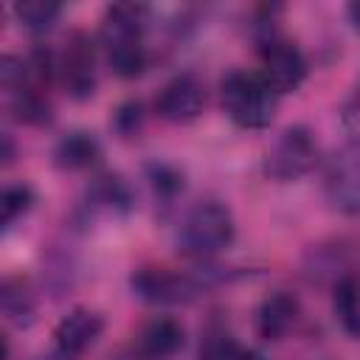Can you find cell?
<instances>
[{
	"instance_id": "obj_7",
	"label": "cell",
	"mask_w": 360,
	"mask_h": 360,
	"mask_svg": "<svg viewBox=\"0 0 360 360\" xmlns=\"http://www.w3.org/2000/svg\"><path fill=\"white\" fill-rule=\"evenodd\" d=\"M56 76L68 96L87 98L96 90V42L84 31L68 34L62 53L56 56Z\"/></svg>"
},
{
	"instance_id": "obj_5",
	"label": "cell",
	"mask_w": 360,
	"mask_h": 360,
	"mask_svg": "<svg viewBox=\"0 0 360 360\" xmlns=\"http://www.w3.org/2000/svg\"><path fill=\"white\" fill-rule=\"evenodd\" d=\"M205 287L202 276L169 270V267H141L132 276V290L149 304H188Z\"/></svg>"
},
{
	"instance_id": "obj_18",
	"label": "cell",
	"mask_w": 360,
	"mask_h": 360,
	"mask_svg": "<svg viewBox=\"0 0 360 360\" xmlns=\"http://www.w3.org/2000/svg\"><path fill=\"white\" fill-rule=\"evenodd\" d=\"M197 360H256V354L250 349H245L233 335H228V332H211L202 340Z\"/></svg>"
},
{
	"instance_id": "obj_24",
	"label": "cell",
	"mask_w": 360,
	"mask_h": 360,
	"mask_svg": "<svg viewBox=\"0 0 360 360\" xmlns=\"http://www.w3.org/2000/svg\"><path fill=\"white\" fill-rule=\"evenodd\" d=\"M3 160H6V163L11 160V135H8V132L3 135Z\"/></svg>"
},
{
	"instance_id": "obj_22",
	"label": "cell",
	"mask_w": 360,
	"mask_h": 360,
	"mask_svg": "<svg viewBox=\"0 0 360 360\" xmlns=\"http://www.w3.org/2000/svg\"><path fill=\"white\" fill-rule=\"evenodd\" d=\"M141 121H143V115H141V104L138 101H127L115 112V129L121 135H135L138 127H141Z\"/></svg>"
},
{
	"instance_id": "obj_21",
	"label": "cell",
	"mask_w": 360,
	"mask_h": 360,
	"mask_svg": "<svg viewBox=\"0 0 360 360\" xmlns=\"http://www.w3.org/2000/svg\"><path fill=\"white\" fill-rule=\"evenodd\" d=\"M149 183H152L155 194H160L166 200L183 191V174L169 163H152L149 166Z\"/></svg>"
},
{
	"instance_id": "obj_6",
	"label": "cell",
	"mask_w": 360,
	"mask_h": 360,
	"mask_svg": "<svg viewBox=\"0 0 360 360\" xmlns=\"http://www.w3.org/2000/svg\"><path fill=\"white\" fill-rule=\"evenodd\" d=\"M323 191L335 211L360 217V143H346L329 158Z\"/></svg>"
},
{
	"instance_id": "obj_2",
	"label": "cell",
	"mask_w": 360,
	"mask_h": 360,
	"mask_svg": "<svg viewBox=\"0 0 360 360\" xmlns=\"http://www.w3.org/2000/svg\"><path fill=\"white\" fill-rule=\"evenodd\" d=\"M219 101L225 115L242 127V129H264L270 127L276 107H278V93L262 79V73L253 70H231L225 73L219 84Z\"/></svg>"
},
{
	"instance_id": "obj_11",
	"label": "cell",
	"mask_w": 360,
	"mask_h": 360,
	"mask_svg": "<svg viewBox=\"0 0 360 360\" xmlns=\"http://www.w3.org/2000/svg\"><path fill=\"white\" fill-rule=\"evenodd\" d=\"M298 298L278 290V292H270L259 309H256V332L262 340H281L298 321Z\"/></svg>"
},
{
	"instance_id": "obj_4",
	"label": "cell",
	"mask_w": 360,
	"mask_h": 360,
	"mask_svg": "<svg viewBox=\"0 0 360 360\" xmlns=\"http://www.w3.org/2000/svg\"><path fill=\"white\" fill-rule=\"evenodd\" d=\"M318 163V143L307 127H287L264 155V174L290 183L309 174Z\"/></svg>"
},
{
	"instance_id": "obj_15",
	"label": "cell",
	"mask_w": 360,
	"mask_h": 360,
	"mask_svg": "<svg viewBox=\"0 0 360 360\" xmlns=\"http://www.w3.org/2000/svg\"><path fill=\"white\" fill-rule=\"evenodd\" d=\"M129 202H132V194L118 174H98L87 194V205L107 214H124L129 211Z\"/></svg>"
},
{
	"instance_id": "obj_3",
	"label": "cell",
	"mask_w": 360,
	"mask_h": 360,
	"mask_svg": "<svg viewBox=\"0 0 360 360\" xmlns=\"http://www.w3.org/2000/svg\"><path fill=\"white\" fill-rule=\"evenodd\" d=\"M233 236H236V222L231 208L219 200H200L183 217L177 231V245L186 256L211 259L219 250L231 248Z\"/></svg>"
},
{
	"instance_id": "obj_14",
	"label": "cell",
	"mask_w": 360,
	"mask_h": 360,
	"mask_svg": "<svg viewBox=\"0 0 360 360\" xmlns=\"http://www.w3.org/2000/svg\"><path fill=\"white\" fill-rule=\"evenodd\" d=\"M98 158H101V146L90 132H68L53 149V160L62 169H87Z\"/></svg>"
},
{
	"instance_id": "obj_9",
	"label": "cell",
	"mask_w": 360,
	"mask_h": 360,
	"mask_svg": "<svg viewBox=\"0 0 360 360\" xmlns=\"http://www.w3.org/2000/svg\"><path fill=\"white\" fill-rule=\"evenodd\" d=\"M202 104H205L202 82L197 76H191V73L174 76L155 96V112L163 121H172V124H188V121H194L202 112Z\"/></svg>"
},
{
	"instance_id": "obj_8",
	"label": "cell",
	"mask_w": 360,
	"mask_h": 360,
	"mask_svg": "<svg viewBox=\"0 0 360 360\" xmlns=\"http://www.w3.org/2000/svg\"><path fill=\"white\" fill-rule=\"evenodd\" d=\"M259 73L278 96L295 93L307 79V59L298 45L273 34L262 42V70Z\"/></svg>"
},
{
	"instance_id": "obj_23",
	"label": "cell",
	"mask_w": 360,
	"mask_h": 360,
	"mask_svg": "<svg viewBox=\"0 0 360 360\" xmlns=\"http://www.w3.org/2000/svg\"><path fill=\"white\" fill-rule=\"evenodd\" d=\"M349 20H352V25L360 31V0H354V3H349Z\"/></svg>"
},
{
	"instance_id": "obj_10",
	"label": "cell",
	"mask_w": 360,
	"mask_h": 360,
	"mask_svg": "<svg viewBox=\"0 0 360 360\" xmlns=\"http://www.w3.org/2000/svg\"><path fill=\"white\" fill-rule=\"evenodd\" d=\"M101 332H104V318L87 307H76L53 329L56 352L62 357H79L101 338Z\"/></svg>"
},
{
	"instance_id": "obj_16",
	"label": "cell",
	"mask_w": 360,
	"mask_h": 360,
	"mask_svg": "<svg viewBox=\"0 0 360 360\" xmlns=\"http://www.w3.org/2000/svg\"><path fill=\"white\" fill-rule=\"evenodd\" d=\"M0 301H3V312H6L8 321H14L17 326H28L31 323V318H34V295L20 278H6L3 281Z\"/></svg>"
},
{
	"instance_id": "obj_19",
	"label": "cell",
	"mask_w": 360,
	"mask_h": 360,
	"mask_svg": "<svg viewBox=\"0 0 360 360\" xmlns=\"http://www.w3.org/2000/svg\"><path fill=\"white\" fill-rule=\"evenodd\" d=\"M34 202V191L25 183H11L0 194V222L3 228H11Z\"/></svg>"
},
{
	"instance_id": "obj_17",
	"label": "cell",
	"mask_w": 360,
	"mask_h": 360,
	"mask_svg": "<svg viewBox=\"0 0 360 360\" xmlns=\"http://www.w3.org/2000/svg\"><path fill=\"white\" fill-rule=\"evenodd\" d=\"M14 14L20 20L22 28L39 34V31H48L59 14H62V6L53 3V0H25V3H17L14 6Z\"/></svg>"
},
{
	"instance_id": "obj_25",
	"label": "cell",
	"mask_w": 360,
	"mask_h": 360,
	"mask_svg": "<svg viewBox=\"0 0 360 360\" xmlns=\"http://www.w3.org/2000/svg\"><path fill=\"white\" fill-rule=\"evenodd\" d=\"M110 360H143V357L132 349V352H121V354H115V357H110Z\"/></svg>"
},
{
	"instance_id": "obj_13",
	"label": "cell",
	"mask_w": 360,
	"mask_h": 360,
	"mask_svg": "<svg viewBox=\"0 0 360 360\" xmlns=\"http://www.w3.org/2000/svg\"><path fill=\"white\" fill-rule=\"evenodd\" d=\"M332 312L340 329L360 340V273H346L332 281Z\"/></svg>"
},
{
	"instance_id": "obj_1",
	"label": "cell",
	"mask_w": 360,
	"mask_h": 360,
	"mask_svg": "<svg viewBox=\"0 0 360 360\" xmlns=\"http://www.w3.org/2000/svg\"><path fill=\"white\" fill-rule=\"evenodd\" d=\"M143 28H146V6L115 3L104 14L98 45L104 51L107 65L121 79H132L146 68Z\"/></svg>"
},
{
	"instance_id": "obj_12",
	"label": "cell",
	"mask_w": 360,
	"mask_h": 360,
	"mask_svg": "<svg viewBox=\"0 0 360 360\" xmlns=\"http://www.w3.org/2000/svg\"><path fill=\"white\" fill-rule=\"evenodd\" d=\"M183 346V326L174 318H152L135 338V352L143 360H169Z\"/></svg>"
},
{
	"instance_id": "obj_20",
	"label": "cell",
	"mask_w": 360,
	"mask_h": 360,
	"mask_svg": "<svg viewBox=\"0 0 360 360\" xmlns=\"http://www.w3.org/2000/svg\"><path fill=\"white\" fill-rule=\"evenodd\" d=\"M340 127H343L349 143H360V76L354 79L349 96L340 104Z\"/></svg>"
}]
</instances>
